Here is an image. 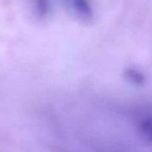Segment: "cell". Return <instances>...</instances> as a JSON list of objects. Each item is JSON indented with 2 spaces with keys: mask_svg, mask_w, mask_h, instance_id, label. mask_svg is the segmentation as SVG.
Here are the masks:
<instances>
[{
  "mask_svg": "<svg viewBox=\"0 0 152 152\" xmlns=\"http://www.w3.org/2000/svg\"><path fill=\"white\" fill-rule=\"evenodd\" d=\"M134 125L140 139L146 143H152V110L148 109L138 110L134 116Z\"/></svg>",
  "mask_w": 152,
  "mask_h": 152,
  "instance_id": "obj_1",
  "label": "cell"
},
{
  "mask_svg": "<svg viewBox=\"0 0 152 152\" xmlns=\"http://www.w3.org/2000/svg\"><path fill=\"white\" fill-rule=\"evenodd\" d=\"M68 2L73 14L80 20L85 23L92 21L93 12L87 0H68Z\"/></svg>",
  "mask_w": 152,
  "mask_h": 152,
  "instance_id": "obj_2",
  "label": "cell"
},
{
  "mask_svg": "<svg viewBox=\"0 0 152 152\" xmlns=\"http://www.w3.org/2000/svg\"><path fill=\"white\" fill-rule=\"evenodd\" d=\"M125 76L127 80L134 85H142L145 80L143 74L136 69H127L125 72Z\"/></svg>",
  "mask_w": 152,
  "mask_h": 152,
  "instance_id": "obj_3",
  "label": "cell"
}]
</instances>
